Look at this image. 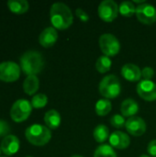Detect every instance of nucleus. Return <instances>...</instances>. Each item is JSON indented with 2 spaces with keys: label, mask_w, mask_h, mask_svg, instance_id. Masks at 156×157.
I'll return each mask as SVG.
<instances>
[{
  "label": "nucleus",
  "mask_w": 156,
  "mask_h": 157,
  "mask_svg": "<svg viewBox=\"0 0 156 157\" xmlns=\"http://www.w3.org/2000/svg\"><path fill=\"white\" fill-rule=\"evenodd\" d=\"M50 18L56 29H67L74 21V15L70 7L63 3H54L50 9Z\"/></svg>",
  "instance_id": "f257e3e1"
},
{
  "label": "nucleus",
  "mask_w": 156,
  "mask_h": 157,
  "mask_svg": "<svg viewBox=\"0 0 156 157\" xmlns=\"http://www.w3.org/2000/svg\"><path fill=\"white\" fill-rule=\"evenodd\" d=\"M43 68V56L36 51H28L20 57V69L27 75H36Z\"/></svg>",
  "instance_id": "f03ea898"
},
{
  "label": "nucleus",
  "mask_w": 156,
  "mask_h": 157,
  "mask_svg": "<svg viewBox=\"0 0 156 157\" xmlns=\"http://www.w3.org/2000/svg\"><path fill=\"white\" fill-rule=\"evenodd\" d=\"M25 136L29 143L35 146H43L51 139V130L41 124H32L25 131Z\"/></svg>",
  "instance_id": "7ed1b4c3"
},
{
  "label": "nucleus",
  "mask_w": 156,
  "mask_h": 157,
  "mask_svg": "<svg viewBox=\"0 0 156 157\" xmlns=\"http://www.w3.org/2000/svg\"><path fill=\"white\" fill-rule=\"evenodd\" d=\"M121 85L115 75H108L102 78L99 83V93L107 99H113L120 96Z\"/></svg>",
  "instance_id": "20e7f679"
},
{
  "label": "nucleus",
  "mask_w": 156,
  "mask_h": 157,
  "mask_svg": "<svg viewBox=\"0 0 156 157\" xmlns=\"http://www.w3.org/2000/svg\"><path fill=\"white\" fill-rule=\"evenodd\" d=\"M32 111V105L27 99H17L10 109V117L15 122L25 121Z\"/></svg>",
  "instance_id": "39448f33"
},
{
  "label": "nucleus",
  "mask_w": 156,
  "mask_h": 157,
  "mask_svg": "<svg viewBox=\"0 0 156 157\" xmlns=\"http://www.w3.org/2000/svg\"><path fill=\"white\" fill-rule=\"evenodd\" d=\"M99 47L104 55L112 57L120 52V42L113 34L105 33L99 37Z\"/></svg>",
  "instance_id": "423d86ee"
},
{
  "label": "nucleus",
  "mask_w": 156,
  "mask_h": 157,
  "mask_svg": "<svg viewBox=\"0 0 156 157\" xmlns=\"http://www.w3.org/2000/svg\"><path fill=\"white\" fill-rule=\"evenodd\" d=\"M20 66L15 62H3L0 63V81L6 83L16 82L20 76Z\"/></svg>",
  "instance_id": "0eeeda50"
},
{
  "label": "nucleus",
  "mask_w": 156,
  "mask_h": 157,
  "mask_svg": "<svg viewBox=\"0 0 156 157\" xmlns=\"http://www.w3.org/2000/svg\"><path fill=\"white\" fill-rule=\"evenodd\" d=\"M99 17L105 22H112L119 15V6L113 0L102 1L97 8Z\"/></svg>",
  "instance_id": "6e6552de"
},
{
  "label": "nucleus",
  "mask_w": 156,
  "mask_h": 157,
  "mask_svg": "<svg viewBox=\"0 0 156 157\" xmlns=\"http://www.w3.org/2000/svg\"><path fill=\"white\" fill-rule=\"evenodd\" d=\"M138 20L145 25H152L156 21V8L151 4L143 3L136 6Z\"/></svg>",
  "instance_id": "1a4fd4ad"
},
{
  "label": "nucleus",
  "mask_w": 156,
  "mask_h": 157,
  "mask_svg": "<svg viewBox=\"0 0 156 157\" xmlns=\"http://www.w3.org/2000/svg\"><path fill=\"white\" fill-rule=\"evenodd\" d=\"M138 95L146 101L156 100V84L152 80H141L137 85Z\"/></svg>",
  "instance_id": "9d476101"
},
{
  "label": "nucleus",
  "mask_w": 156,
  "mask_h": 157,
  "mask_svg": "<svg viewBox=\"0 0 156 157\" xmlns=\"http://www.w3.org/2000/svg\"><path fill=\"white\" fill-rule=\"evenodd\" d=\"M125 128L131 135L139 137L145 133L146 123H145L144 120L142 119L141 117L134 116V117L129 118L126 121Z\"/></svg>",
  "instance_id": "9b49d317"
},
{
  "label": "nucleus",
  "mask_w": 156,
  "mask_h": 157,
  "mask_svg": "<svg viewBox=\"0 0 156 157\" xmlns=\"http://www.w3.org/2000/svg\"><path fill=\"white\" fill-rule=\"evenodd\" d=\"M108 141L112 148L119 149V150L127 149L131 144L130 136L127 133L122 132L120 131H116L112 132L108 138Z\"/></svg>",
  "instance_id": "f8f14e48"
},
{
  "label": "nucleus",
  "mask_w": 156,
  "mask_h": 157,
  "mask_svg": "<svg viewBox=\"0 0 156 157\" xmlns=\"http://www.w3.org/2000/svg\"><path fill=\"white\" fill-rule=\"evenodd\" d=\"M19 147L20 142L18 138L15 135L9 134L8 136L5 137L1 142V150L7 156H11L17 154L19 150Z\"/></svg>",
  "instance_id": "ddd939ff"
},
{
  "label": "nucleus",
  "mask_w": 156,
  "mask_h": 157,
  "mask_svg": "<svg viewBox=\"0 0 156 157\" xmlns=\"http://www.w3.org/2000/svg\"><path fill=\"white\" fill-rule=\"evenodd\" d=\"M58 40V32L53 27H48L41 31L39 37L40 44L44 48L52 47Z\"/></svg>",
  "instance_id": "4468645a"
},
{
  "label": "nucleus",
  "mask_w": 156,
  "mask_h": 157,
  "mask_svg": "<svg viewBox=\"0 0 156 157\" xmlns=\"http://www.w3.org/2000/svg\"><path fill=\"white\" fill-rule=\"evenodd\" d=\"M122 76L129 82H138L142 78V70L134 63H126L121 68Z\"/></svg>",
  "instance_id": "2eb2a0df"
},
{
  "label": "nucleus",
  "mask_w": 156,
  "mask_h": 157,
  "mask_svg": "<svg viewBox=\"0 0 156 157\" xmlns=\"http://www.w3.org/2000/svg\"><path fill=\"white\" fill-rule=\"evenodd\" d=\"M139 111V105L136 100L132 98H127L123 100L120 106V112L122 116L125 118H131L134 117Z\"/></svg>",
  "instance_id": "dca6fc26"
},
{
  "label": "nucleus",
  "mask_w": 156,
  "mask_h": 157,
  "mask_svg": "<svg viewBox=\"0 0 156 157\" xmlns=\"http://www.w3.org/2000/svg\"><path fill=\"white\" fill-rule=\"evenodd\" d=\"M61 115L55 109L48 110L44 115V122L50 130H55L61 125Z\"/></svg>",
  "instance_id": "f3484780"
},
{
  "label": "nucleus",
  "mask_w": 156,
  "mask_h": 157,
  "mask_svg": "<svg viewBox=\"0 0 156 157\" xmlns=\"http://www.w3.org/2000/svg\"><path fill=\"white\" fill-rule=\"evenodd\" d=\"M40 87V80L37 75H28L23 83V90L26 94L32 96Z\"/></svg>",
  "instance_id": "a211bd4d"
},
{
  "label": "nucleus",
  "mask_w": 156,
  "mask_h": 157,
  "mask_svg": "<svg viewBox=\"0 0 156 157\" xmlns=\"http://www.w3.org/2000/svg\"><path fill=\"white\" fill-rule=\"evenodd\" d=\"M8 9L17 15H21L29 10V5L26 0H9L7 2Z\"/></svg>",
  "instance_id": "6ab92c4d"
},
{
  "label": "nucleus",
  "mask_w": 156,
  "mask_h": 157,
  "mask_svg": "<svg viewBox=\"0 0 156 157\" xmlns=\"http://www.w3.org/2000/svg\"><path fill=\"white\" fill-rule=\"evenodd\" d=\"M93 136L94 139L96 140L97 143L98 144H103L105 143L108 138H109V130L106 125L99 124L97 125L93 132Z\"/></svg>",
  "instance_id": "aec40b11"
},
{
  "label": "nucleus",
  "mask_w": 156,
  "mask_h": 157,
  "mask_svg": "<svg viewBox=\"0 0 156 157\" xmlns=\"http://www.w3.org/2000/svg\"><path fill=\"white\" fill-rule=\"evenodd\" d=\"M111 109H112V104L109 101V99L107 98L99 99L95 106L96 113L98 116H106L111 111Z\"/></svg>",
  "instance_id": "412c9836"
},
{
  "label": "nucleus",
  "mask_w": 156,
  "mask_h": 157,
  "mask_svg": "<svg viewBox=\"0 0 156 157\" xmlns=\"http://www.w3.org/2000/svg\"><path fill=\"white\" fill-rule=\"evenodd\" d=\"M111 65H112V62L110 58L106 55L100 56L96 62V69L100 74L108 73L110 70Z\"/></svg>",
  "instance_id": "4be33fe9"
},
{
  "label": "nucleus",
  "mask_w": 156,
  "mask_h": 157,
  "mask_svg": "<svg viewBox=\"0 0 156 157\" xmlns=\"http://www.w3.org/2000/svg\"><path fill=\"white\" fill-rule=\"evenodd\" d=\"M119 12L123 17H131L136 13V6L131 1H123L119 6Z\"/></svg>",
  "instance_id": "5701e85b"
},
{
  "label": "nucleus",
  "mask_w": 156,
  "mask_h": 157,
  "mask_svg": "<svg viewBox=\"0 0 156 157\" xmlns=\"http://www.w3.org/2000/svg\"><path fill=\"white\" fill-rule=\"evenodd\" d=\"M94 157H118V155L114 148H112L110 145L101 144L96 149Z\"/></svg>",
  "instance_id": "b1692460"
},
{
  "label": "nucleus",
  "mask_w": 156,
  "mask_h": 157,
  "mask_svg": "<svg viewBox=\"0 0 156 157\" xmlns=\"http://www.w3.org/2000/svg\"><path fill=\"white\" fill-rule=\"evenodd\" d=\"M48 103V98L45 94H37L31 99V105L34 109H42Z\"/></svg>",
  "instance_id": "393cba45"
},
{
  "label": "nucleus",
  "mask_w": 156,
  "mask_h": 157,
  "mask_svg": "<svg viewBox=\"0 0 156 157\" xmlns=\"http://www.w3.org/2000/svg\"><path fill=\"white\" fill-rule=\"evenodd\" d=\"M110 124L117 129H122L125 127L126 124V121L125 118L122 115H119V114H115L110 118Z\"/></svg>",
  "instance_id": "a878e982"
},
{
  "label": "nucleus",
  "mask_w": 156,
  "mask_h": 157,
  "mask_svg": "<svg viewBox=\"0 0 156 157\" xmlns=\"http://www.w3.org/2000/svg\"><path fill=\"white\" fill-rule=\"evenodd\" d=\"M10 126L9 124L3 120H0V137H6L9 135Z\"/></svg>",
  "instance_id": "bb28decb"
},
{
  "label": "nucleus",
  "mask_w": 156,
  "mask_h": 157,
  "mask_svg": "<svg viewBox=\"0 0 156 157\" xmlns=\"http://www.w3.org/2000/svg\"><path fill=\"white\" fill-rule=\"evenodd\" d=\"M154 75V71L152 67L146 66L142 70V77L143 80H151Z\"/></svg>",
  "instance_id": "cd10ccee"
},
{
  "label": "nucleus",
  "mask_w": 156,
  "mask_h": 157,
  "mask_svg": "<svg viewBox=\"0 0 156 157\" xmlns=\"http://www.w3.org/2000/svg\"><path fill=\"white\" fill-rule=\"evenodd\" d=\"M75 15H76V17H77L82 22H87V21L89 20V16H88V14H87L85 10H83L82 8H77V9L75 10Z\"/></svg>",
  "instance_id": "c85d7f7f"
},
{
  "label": "nucleus",
  "mask_w": 156,
  "mask_h": 157,
  "mask_svg": "<svg viewBox=\"0 0 156 157\" xmlns=\"http://www.w3.org/2000/svg\"><path fill=\"white\" fill-rule=\"evenodd\" d=\"M147 152L150 156L156 157V140H152L147 146Z\"/></svg>",
  "instance_id": "c756f323"
},
{
  "label": "nucleus",
  "mask_w": 156,
  "mask_h": 157,
  "mask_svg": "<svg viewBox=\"0 0 156 157\" xmlns=\"http://www.w3.org/2000/svg\"><path fill=\"white\" fill-rule=\"evenodd\" d=\"M140 157H150L149 155H141Z\"/></svg>",
  "instance_id": "7c9ffc66"
},
{
  "label": "nucleus",
  "mask_w": 156,
  "mask_h": 157,
  "mask_svg": "<svg viewBox=\"0 0 156 157\" xmlns=\"http://www.w3.org/2000/svg\"><path fill=\"white\" fill-rule=\"evenodd\" d=\"M71 157H83V156H81V155H73V156H71Z\"/></svg>",
  "instance_id": "2f4dec72"
},
{
  "label": "nucleus",
  "mask_w": 156,
  "mask_h": 157,
  "mask_svg": "<svg viewBox=\"0 0 156 157\" xmlns=\"http://www.w3.org/2000/svg\"><path fill=\"white\" fill-rule=\"evenodd\" d=\"M1 153H2V150H1V146H0V155H1Z\"/></svg>",
  "instance_id": "473e14b6"
},
{
  "label": "nucleus",
  "mask_w": 156,
  "mask_h": 157,
  "mask_svg": "<svg viewBox=\"0 0 156 157\" xmlns=\"http://www.w3.org/2000/svg\"><path fill=\"white\" fill-rule=\"evenodd\" d=\"M0 157H6V156H0Z\"/></svg>",
  "instance_id": "72a5a7b5"
},
{
  "label": "nucleus",
  "mask_w": 156,
  "mask_h": 157,
  "mask_svg": "<svg viewBox=\"0 0 156 157\" xmlns=\"http://www.w3.org/2000/svg\"><path fill=\"white\" fill-rule=\"evenodd\" d=\"M27 157H32V156H27Z\"/></svg>",
  "instance_id": "f704fd0d"
}]
</instances>
